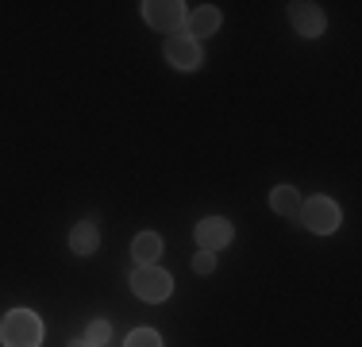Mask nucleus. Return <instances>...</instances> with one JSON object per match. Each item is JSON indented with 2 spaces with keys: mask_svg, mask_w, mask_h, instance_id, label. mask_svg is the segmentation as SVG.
Here are the masks:
<instances>
[{
  "mask_svg": "<svg viewBox=\"0 0 362 347\" xmlns=\"http://www.w3.org/2000/svg\"><path fill=\"white\" fill-rule=\"evenodd\" d=\"M197 243H201V251H223L231 243V224L223 220V216H204L201 224H197Z\"/></svg>",
  "mask_w": 362,
  "mask_h": 347,
  "instance_id": "7",
  "label": "nucleus"
},
{
  "mask_svg": "<svg viewBox=\"0 0 362 347\" xmlns=\"http://www.w3.org/2000/svg\"><path fill=\"white\" fill-rule=\"evenodd\" d=\"M143 20L151 23L154 31H166V35H177L181 28H185L189 12L181 0H146L143 4Z\"/></svg>",
  "mask_w": 362,
  "mask_h": 347,
  "instance_id": "3",
  "label": "nucleus"
},
{
  "mask_svg": "<svg viewBox=\"0 0 362 347\" xmlns=\"http://www.w3.org/2000/svg\"><path fill=\"white\" fill-rule=\"evenodd\" d=\"M132 290L139 301H166L170 293H174V278H170L162 266H139V271L132 274Z\"/></svg>",
  "mask_w": 362,
  "mask_h": 347,
  "instance_id": "4",
  "label": "nucleus"
},
{
  "mask_svg": "<svg viewBox=\"0 0 362 347\" xmlns=\"http://www.w3.org/2000/svg\"><path fill=\"white\" fill-rule=\"evenodd\" d=\"M108 336H112V324H108V320H93L89 332H85V343H89V347H105Z\"/></svg>",
  "mask_w": 362,
  "mask_h": 347,
  "instance_id": "12",
  "label": "nucleus"
},
{
  "mask_svg": "<svg viewBox=\"0 0 362 347\" xmlns=\"http://www.w3.org/2000/svg\"><path fill=\"white\" fill-rule=\"evenodd\" d=\"M289 20H293V28H297L305 39H316V35H324V8L320 4H313V0H293L289 4Z\"/></svg>",
  "mask_w": 362,
  "mask_h": 347,
  "instance_id": "6",
  "label": "nucleus"
},
{
  "mask_svg": "<svg viewBox=\"0 0 362 347\" xmlns=\"http://www.w3.org/2000/svg\"><path fill=\"white\" fill-rule=\"evenodd\" d=\"M166 62L174 66V69L193 74V69L201 66V47H197L185 31H177V35H170V39H166Z\"/></svg>",
  "mask_w": 362,
  "mask_h": 347,
  "instance_id": "5",
  "label": "nucleus"
},
{
  "mask_svg": "<svg viewBox=\"0 0 362 347\" xmlns=\"http://www.w3.org/2000/svg\"><path fill=\"white\" fill-rule=\"evenodd\" d=\"M300 205H305V201H300V193H297L293 186H278V189L270 193V208H274L278 216H297Z\"/></svg>",
  "mask_w": 362,
  "mask_h": 347,
  "instance_id": "11",
  "label": "nucleus"
},
{
  "mask_svg": "<svg viewBox=\"0 0 362 347\" xmlns=\"http://www.w3.org/2000/svg\"><path fill=\"white\" fill-rule=\"evenodd\" d=\"M223 23V12L220 8H212V4H204V8H193V12H189V20H185V35L189 39H204V35H212Z\"/></svg>",
  "mask_w": 362,
  "mask_h": 347,
  "instance_id": "8",
  "label": "nucleus"
},
{
  "mask_svg": "<svg viewBox=\"0 0 362 347\" xmlns=\"http://www.w3.org/2000/svg\"><path fill=\"white\" fill-rule=\"evenodd\" d=\"M100 247V232H97V224L93 220H81V224H74V232H70V251L74 255H93V251Z\"/></svg>",
  "mask_w": 362,
  "mask_h": 347,
  "instance_id": "9",
  "label": "nucleus"
},
{
  "mask_svg": "<svg viewBox=\"0 0 362 347\" xmlns=\"http://www.w3.org/2000/svg\"><path fill=\"white\" fill-rule=\"evenodd\" d=\"M300 224H305L308 232H316V236H332L335 228H339V205L332 201V197H308L305 205H300Z\"/></svg>",
  "mask_w": 362,
  "mask_h": 347,
  "instance_id": "2",
  "label": "nucleus"
},
{
  "mask_svg": "<svg viewBox=\"0 0 362 347\" xmlns=\"http://www.w3.org/2000/svg\"><path fill=\"white\" fill-rule=\"evenodd\" d=\"M193 271L197 274H212L216 271V255H212V251H201V255L193 258Z\"/></svg>",
  "mask_w": 362,
  "mask_h": 347,
  "instance_id": "14",
  "label": "nucleus"
},
{
  "mask_svg": "<svg viewBox=\"0 0 362 347\" xmlns=\"http://www.w3.org/2000/svg\"><path fill=\"white\" fill-rule=\"evenodd\" d=\"M0 343L4 347H39L42 343V320L31 309H12L0 320Z\"/></svg>",
  "mask_w": 362,
  "mask_h": 347,
  "instance_id": "1",
  "label": "nucleus"
},
{
  "mask_svg": "<svg viewBox=\"0 0 362 347\" xmlns=\"http://www.w3.org/2000/svg\"><path fill=\"white\" fill-rule=\"evenodd\" d=\"M132 255L139 258V266H158L162 258V236H154V232H139L132 243Z\"/></svg>",
  "mask_w": 362,
  "mask_h": 347,
  "instance_id": "10",
  "label": "nucleus"
},
{
  "mask_svg": "<svg viewBox=\"0 0 362 347\" xmlns=\"http://www.w3.org/2000/svg\"><path fill=\"white\" fill-rule=\"evenodd\" d=\"M70 347H89V343H85V340H74V343H70Z\"/></svg>",
  "mask_w": 362,
  "mask_h": 347,
  "instance_id": "15",
  "label": "nucleus"
},
{
  "mask_svg": "<svg viewBox=\"0 0 362 347\" xmlns=\"http://www.w3.org/2000/svg\"><path fill=\"white\" fill-rule=\"evenodd\" d=\"M127 347H162V340H158L154 328H135V332L127 336Z\"/></svg>",
  "mask_w": 362,
  "mask_h": 347,
  "instance_id": "13",
  "label": "nucleus"
}]
</instances>
